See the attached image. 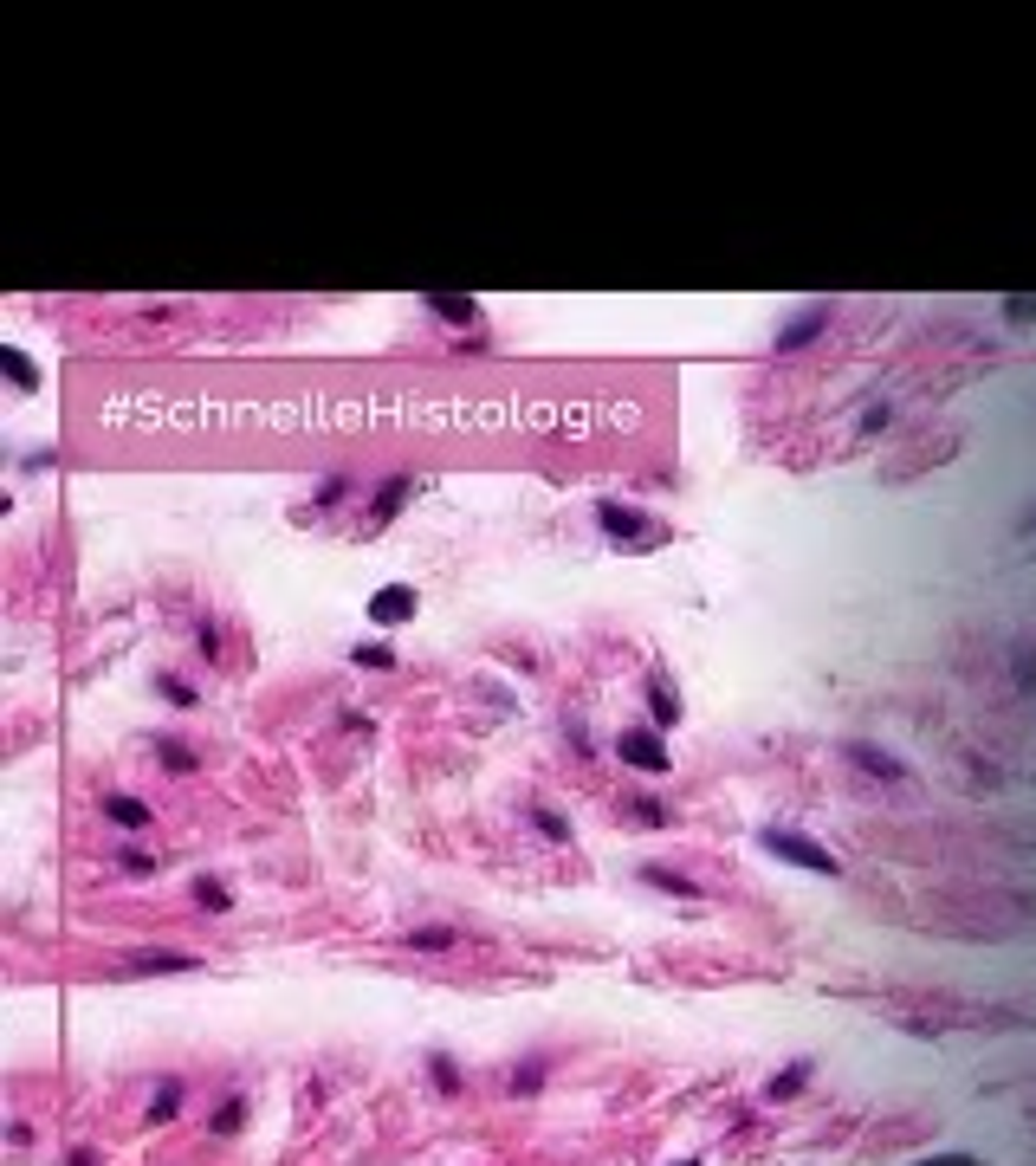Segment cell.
Returning a JSON list of instances; mask_svg holds the SVG:
<instances>
[{
  "mask_svg": "<svg viewBox=\"0 0 1036 1166\" xmlns=\"http://www.w3.org/2000/svg\"><path fill=\"white\" fill-rule=\"evenodd\" d=\"M764 849L771 856H784V862H797V868H817V875H836V856L822 849V842H810V836H797V830H764Z\"/></svg>",
  "mask_w": 1036,
  "mask_h": 1166,
  "instance_id": "6da1fadb",
  "label": "cell"
},
{
  "mask_svg": "<svg viewBox=\"0 0 1036 1166\" xmlns=\"http://www.w3.org/2000/svg\"><path fill=\"white\" fill-rule=\"evenodd\" d=\"M616 752H622V765H635V772H668L674 758L661 752V733H648V726H628L622 739H616Z\"/></svg>",
  "mask_w": 1036,
  "mask_h": 1166,
  "instance_id": "7a4b0ae2",
  "label": "cell"
},
{
  "mask_svg": "<svg viewBox=\"0 0 1036 1166\" xmlns=\"http://www.w3.org/2000/svg\"><path fill=\"white\" fill-rule=\"evenodd\" d=\"M596 525H603L609 539H661L654 518H642L635 506H616V499H596Z\"/></svg>",
  "mask_w": 1036,
  "mask_h": 1166,
  "instance_id": "3957f363",
  "label": "cell"
},
{
  "mask_svg": "<svg viewBox=\"0 0 1036 1166\" xmlns=\"http://www.w3.org/2000/svg\"><path fill=\"white\" fill-rule=\"evenodd\" d=\"M124 972H130V978H150V972H194V959H188V952H175V947H150V952H130Z\"/></svg>",
  "mask_w": 1036,
  "mask_h": 1166,
  "instance_id": "277c9868",
  "label": "cell"
},
{
  "mask_svg": "<svg viewBox=\"0 0 1036 1166\" xmlns=\"http://www.w3.org/2000/svg\"><path fill=\"white\" fill-rule=\"evenodd\" d=\"M409 616H415V590H409V583H388V590L369 597V623H409Z\"/></svg>",
  "mask_w": 1036,
  "mask_h": 1166,
  "instance_id": "5b68a950",
  "label": "cell"
},
{
  "mask_svg": "<svg viewBox=\"0 0 1036 1166\" xmlns=\"http://www.w3.org/2000/svg\"><path fill=\"white\" fill-rule=\"evenodd\" d=\"M104 817L117 823V830H150L156 823V810L143 798H104Z\"/></svg>",
  "mask_w": 1036,
  "mask_h": 1166,
  "instance_id": "8992f818",
  "label": "cell"
},
{
  "mask_svg": "<svg viewBox=\"0 0 1036 1166\" xmlns=\"http://www.w3.org/2000/svg\"><path fill=\"white\" fill-rule=\"evenodd\" d=\"M642 882H648V888H661V894H680V901H700V888H693L687 875H680V868L648 862V868H642Z\"/></svg>",
  "mask_w": 1036,
  "mask_h": 1166,
  "instance_id": "52a82bcc",
  "label": "cell"
},
{
  "mask_svg": "<svg viewBox=\"0 0 1036 1166\" xmlns=\"http://www.w3.org/2000/svg\"><path fill=\"white\" fill-rule=\"evenodd\" d=\"M409 493H415L409 480H388L383 493H376V512H369V525H388V518H395L402 506H409Z\"/></svg>",
  "mask_w": 1036,
  "mask_h": 1166,
  "instance_id": "ba28073f",
  "label": "cell"
},
{
  "mask_svg": "<svg viewBox=\"0 0 1036 1166\" xmlns=\"http://www.w3.org/2000/svg\"><path fill=\"white\" fill-rule=\"evenodd\" d=\"M648 713H654V726H674V719H680V693H674L668 681H654V687H648Z\"/></svg>",
  "mask_w": 1036,
  "mask_h": 1166,
  "instance_id": "9c48e42d",
  "label": "cell"
},
{
  "mask_svg": "<svg viewBox=\"0 0 1036 1166\" xmlns=\"http://www.w3.org/2000/svg\"><path fill=\"white\" fill-rule=\"evenodd\" d=\"M428 1082L441 1089V1095H460V1063H453L447 1050H434V1057H428Z\"/></svg>",
  "mask_w": 1036,
  "mask_h": 1166,
  "instance_id": "30bf717a",
  "label": "cell"
},
{
  "mask_svg": "<svg viewBox=\"0 0 1036 1166\" xmlns=\"http://www.w3.org/2000/svg\"><path fill=\"white\" fill-rule=\"evenodd\" d=\"M428 311H434V318H447V324H460V331L479 324V305L474 299H428Z\"/></svg>",
  "mask_w": 1036,
  "mask_h": 1166,
  "instance_id": "8fae6325",
  "label": "cell"
},
{
  "mask_svg": "<svg viewBox=\"0 0 1036 1166\" xmlns=\"http://www.w3.org/2000/svg\"><path fill=\"white\" fill-rule=\"evenodd\" d=\"M409 947L415 952H453V947H460V933H453V927H415Z\"/></svg>",
  "mask_w": 1036,
  "mask_h": 1166,
  "instance_id": "7c38bea8",
  "label": "cell"
},
{
  "mask_svg": "<svg viewBox=\"0 0 1036 1166\" xmlns=\"http://www.w3.org/2000/svg\"><path fill=\"white\" fill-rule=\"evenodd\" d=\"M822 324H829V311H822V305H817V311H803V318L791 324V331H784V337H777V344H784V350H797V344H810V337H817Z\"/></svg>",
  "mask_w": 1036,
  "mask_h": 1166,
  "instance_id": "4fadbf2b",
  "label": "cell"
},
{
  "mask_svg": "<svg viewBox=\"0 0 1036 1166\" xmlns=\"http://www.w3.org/2000/svg\"><path fill=\"white\" fill-rule=\"evenodd\" d=\"M0 369H7V376H14V383H20V389H40V369L26 364V350L0 344Z\"/></svg>",
  "mask_w": 1036,
  "mask_h": 1166,
  "instance_id": "5bb4252c",
  "label": "cell"
},
{
  "mask_svg": "<svg viewBox=\"0 0 1036 1166\" xmlns=\"http://www.w3.org/2000/svg\"><path fill=\"white\" fill-rule=\"evenodd\" d=\"M803 1082H810V1063H791L784 1076H771V1089H764V1095H771V1101H791V1095H803Z\"/></svg>",
  "mask_w": 1036,
  "mask_h": 1166,
  "instance_id": "9a60e30c",
  "label": "cell"
},
{
  "mask_svg": "<svg viewBox=\"0 0 1036 1166\" xmlns=\"http://www.w3.org/2000/svg\"><path fill=\"white\" fill-rule=\"evenodd\" d=\"M208 1127H215V1134H240V1127H246V1095H227V1101L215 1108V1122H208Z\"/></svg>",
  "mask_w": 1036,
  "mask_h": 1166,
  "instance_id": "2e32d148",
  "label": "cell"
},
{
  "mask_svg": "<svg viewBox=\"0 0 1036 1166\" xmlns=\"http://www.w3.org/2000/svg\"><path fill=\"white\" fill-rule=\"evenodd\" d=\"M175 1108H182V1082L162 1076V1089H156V1101H150V1122H175Z\"/></svg>",
  "mask_w": 1036,
  "mask_h": 1166,
  "instance_id": "e0dca14e",
  "label": "cell"
},
{
  "mask_svg": "<svg viewBox=\"0 0 1036 1166\" xmlns=\"http://www.w3.org/2000/svg\"><path fill=\"white\" fill-rule=\"evenodd\" d=\"M849 758L862 765V772H881V777H901V758H887V752H875V745H849Z\"/></svg>",
  "mask_w": 1036,
  "mask_h": 1166,
  "instance_id": "ac0fdd59",
  "label": "cell"
},
{
  "mask_svg": "<svg viewBox=\"0 0 1036 1166\" xmlns=\"http://www.w3.org/2000/svg\"><path fill=\"white\" fill-rule=\"evenodd\" d=\"M156 752H162V765H169V772H175V777H188V772H194V765H201V758H194V752H188V745H182V739H162V745H156Z\"/></svg>",
  "mask_w": 1036,
  "mask_h": 1166,
  "instance_id": "d6986e66",
  "label": "cell"
},
{
  "mask_svg": "<svg viewBox=\"0 0 1036 1166\" xmlns=\"http://www.w3.org/2000/svg\"><path fill=\"white\" fill-rule=\"evenodd\" d=\"M194 901L208 907V914H227V907H234V894H227V882H208V875H201V882H194Z\"/></svg>",
  "mask_w": 1036,
  "mask_h": 1166,
  "instance_id": "ffe728a7",
  "label": "cell"
},
{
  "mask_svg": "<svg viewBox=\"0 0 1036 1166\" xmlns=\"http://www.w3.org/2000/svg\"><path fill=\"white\" fill-rule=\"evenodd\" d=\"M532 830H538V836H551V842H570V823H563L558 810H532Z\"/></svg>",
  "mask_w": 1036,
  "mask_h": 1166,
  "instance_id": "44dd1931",
  "label": "cell"
},
{
  "mask_svg": "<svg viewBox=\"0 0 1036 1166\" xmlns=\"http://www.w3.org/2000/svg\"><path fill=\"white\" fill-rule=\"evenodd\" d=\"M512 1089H518V1095H538V1089H544V1063H525V1069H512Z\"/></svg>",
  "mask_w": 1036,
  "mask_h": 1166,
  "instance_id": "7402d4cb",
  "label": "cell"
},
{
  "mask_svg": "<svg viewBox=\"0 0 1036 1166\" xmlns=\"http://www.w3.org/2000/svg\"><path fill=\"white\" fill-rule=\"evenodd\" d=\"M156 687L169 693L175 707H194V687H188V681H175V674H156Z\"/></svg>",
  "mask_w": 1036,
  "mask_h": 1166,
  "instance_id": "603a6c76",
  "label": "cell"
},
{
  "mask_svg": "<svg viewBox=\"0 0 1036 1166\" xmlns=\"http://www.w3.org/2000/svg\"><path fill=\"white\" fill-rule=\"evenodd\" d=\"M628 803H635V823H648V830H661V823H668V810H661L654 798H628Z\"/></svg>",
  "mask_w": 1036,
  "mask_h": 1166,
  "instance_id": "cb8c5ba5",
  "label": "cell"
},
{
  "mask_svg": "<svg viewBox=\"0 0 1036 1166\" xmlns=\"http://www.w3.org/2000/svg\"><path fill=\"white\" fill-rule=\"evenodd\" d=\"M357 668H395V655L383 642H369V648H357Z\"/></svg>",
  "mask_w": 1036,
  "mask_h": 1166,
  "instance_id": "d4e9b609",
  "label": "cell"
},
{
  "mask_svg": "<svg viewBox=\"0 0 1036 1166\" xmlns=\"http://www.w3.org/2000/svg\"><path fill=\"white\" fill-rule=\"evenodd\" d=\"M156 862H162V856H143V849H124V868H130V875H150Z\"/></svg>",
  "mask_w": 1036,
  "mask_h": 1166,
  "instance_id": "484cf974",
  "label": "cell"
},
{
  "mask_svg": "<svg viewBox=\"0 0 1036 1166\" xmlns=\"http://www.w3.org/2000/svg\"><path fill=\"white\" fill-rule=\"evenodd\" d=\"M311 499H318V506H337V499H344V480H337V474L318 480V493H311Z\"/></svg>",
  "mask_w": 1036,
  "mask_h": 1166,
  "instance_id": "4316f807",
  "label": "cell"
},
{
  "mask_svg": "<svg viewBox=\"0 0 1036 1166\" xmlns=\"http://www.w3.org/2000/svg\"><path fill=\"white\" fill-rule=\"evenodd\" d=\"M201 655H208V661L220 655V628H215V623H201Z\"/></svg>",
  "mask_w": 1036,
  "mask_h": 1166,
  "instance_id": "83f0119b",
  "label": "cell"
},
{
  "mask_svg": "<svg viewBox=\"0 0 1036 1166\" xmlns=\"http://www.w3.org/2000/svg\"><path fill=\"white\" fill-rule=\"evenodd\" d=\"M927 1166H978L971 1153H939V1160H927Z\"/></svg>",
  "mask_w": 1036,
  "mask_h": 1166,
  "instance_id": "f1b7e54d",
  "label": "cell"
},
{
  "mask_svg": "<svg viewBox=\"0 0 1036 1166\" xmlns=\"http://www.w3.org/2000/svg\"><path fill=\"white\" fill-rule=\"evenodd\" d=\"M72 1166H98V1153L91 1147H72Z\"/></svg>",
  "mask_w": 1036,
  "mask_h": 1166,
  "instance_id": "f546056e",
  "label": "cell"
},
{
  "mask_svg": "<svg viewBox=\"0 0 1036 1166\" xmlns=\"http://www.w3.org/2000/svg\"><path fill=\"white\" fill-rule=\"evenodd\" d=\"M680 1166H693V1160H680Z\"/></svg>",
  "mask_w": 1036,
  "mask_h": 1166,
  "instance_id": "4dcf8cb0",
  "label": "cell"
}]
</instances>
